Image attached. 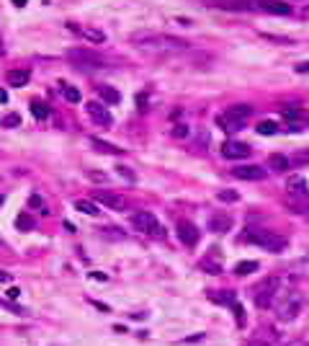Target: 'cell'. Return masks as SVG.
I'll return each mask as SVG.
<instances>
[{"label":"cell","mask_w":309,"mask_h":346,"mask_svg":"<svg viewBox=\"0 0 309 346\" xmlns=\"http://www.w3.org/2000/svg\"><path fill=\"white\" fill-rule=\"evenodd\" d=\"M201 338H204V333H196V336H188L186 341H188V343H193V341H201Z\"/></svg>","instance_id":"cell-39"},{"label":"cell","mask_w":309,"mask_h":346,"mask_svg":"<svg viewBox=\"0 0 309 346\" xmlns=\"http://www.w3.org/2000/svg\"><path fill=\"white\" fill-rule=\"evenodd\" d=\"M93 199L98 202V204H103V207H108V209H126V199L121 197V194H111V191H96L93 194Z\"/></svg>","instance_id":"cell-13"},{"label":"cell","mask_w":309,"mask_h":346,"mask_svg":"<svg viewBox=\"0 0 309 346\" xmlns=\"http://www.w3.org/2000/svg\"><path fill=\"white\" fill-rule=\"evenodd\" d=\"M286 191H289L294 199H306L309 197V189H306L304 176H291L289 181H286Z\"/></svg>","instance_id":"cell-16"},{"label":"cell","mask_w":309,"mask_h":346,"mask_svg":"<svg viewBox=\"0 0 309 346\" xmlns=\"http://www.w3.org/2000/svg\"><path fill=\"white\" fill-rule=\"evenodd\" d=\"M31 80V70H24V68H16L8 73V83L13 85V88H21V85H26Z\"/></svg>","instance_id":"cell-18"},{"label":"cell","mask_w":309,"mask_h":346,"mask_svg":"<svg viewBox=\"0 0 309 346\" xmlns=\"http://www.w3.org/2000/svg\"><path fill=\"white\" fill-rule=\"evenodd\" d=\"M131 225H134V230L144 233V235H163V227L158 222V217H154L152 212H134L131 214Z\"/></svg>","instance_id":"cell-7"},{"label":"cell","mask_w":309,"mask_h":346,"mask_svg":"<svg viewBox=\"0 0 309 346\" xmlns=\"http://www.w3.org/2000/svg\"><path fill=\"white\" fill-rule=\"evenodd\" d=\"M31 114L36 119H47L49 117V106L44 103V101H31Z\"/></svg>","instance_id":"cell-26"},{"label":"cell","mask_w":309,"mask_h":346,"mask_svg":"<svg viewBox=\"0 0 309 346\" xmlns=\"http://www.w3.org/2000/svg\"><path fill=\"white\" fill-rule=\"evenodd\" d=\"M8 279H11V274H8V271H3V269H0V282H8Z\"/></svg>","instance_id":"cell-41"},{"label":"cell","mask_w":309,"mask_h":346,"mask_svg":"<svg viewBox=\"0 0 309 346\" xmlns=\"http://www.w3.org/2000/svg\"><path fill=\"white\" fill-rule=\"evenodd\" d=\"M91 147L98 150V153H103V155H121V153H124L121 147H116V145H111V142H106V140H98V137H91Z\"/></svg>","instance_id":"cell-17"},{"label":"cell","mask_w":309,"mask_h":346,"mask_svg":"<svg viewBox=\"0 0 309 346\" xmlns=\"http://www.w3.org/2000/svg\"><path fill=\"white\" fill-rule=\"evenodd\" d=\"M75 209L83 212V214H91V217L101 214V204H98L96 199H78V202H75Z\"/></svg>","instance_id":"cell-20"},{"label":"cell","mask_w":309,"mask_h":346,"mask_svg":"<svg viewBox=\"0 0 309 346\" xmlns=\"http://www.w3.org/2000/svg\"><path fill=\"white\" fill-rule=\"evenodd\" d=\"M268 165H271V170H286V168L291 165V160L286 158V155H281V153H276V155H271Z\"/></svg>","instance_id":"cell-23"},{"label":"cell","mask_w":309,"mask_h":346,"mask_svg":"<svg viewBox=\"0 0 309 346\" xmlns=\"http://www.w3.org/2000/svg\"><path fill=\"white\" fill-rule=\"evenodd\" d=\"M216 197L222 199V202H237V199H240V194H237L235 189H222V191L216 194Z\"/></svg>","instance_id":"cell-30"},{"label":"cell","mask_w":309,"mask_h":346,"mask_svg":"<svg viewBox=\"0 0 309 346\" xmlns=\"http://www.w3.org/2000/svg\"><path fill=\"white\" fill-rule=\"evenodd\" d=\"M29 204H31V207H41V199H39V197H31Z\"/></svg>","instance_id":"cell-40"},{"label":"cell","mask_w":309,"mask_h":346,"mask_svg":"<svg viewBox=\"0 0 309 346\" xmlns=\"http://www.w3.org/2000/svg\"><path fill=\"white\" fill-rule=\"evenodd\" d=\"M170 135L178 137V140H186V137H188V127H186V124H178V127H173Z\"/></svg>","instance_id":"cell-32"},{"label":"cell","mask_w":309,"mask_h":346,"mask_svg":"<svg viewBox=\"0 0 309 346\" xmlns=\"http://www.w3.org/2000/svg\"><path fill=\"white\" fill-rule=\"evenodd\" d=\"M248 243L260 246V248H266V251H273V253L283 251V246H286L283 238H278L271 230H248Z\"/></svg>","instance_id":"cell-5"},{"label":"cell","mask_w":309,"mask_h":346,"mask_svg":"<svg viewBox=\"0 0 309 346\" xmlns=\"http://www.w3.org/2000/svg\"><path fill=\"white\" fill-rule=\"evenodd\" d=\"M26 3H29V0H13V6H16V8H24Z\"/></svg>","instance_id":"cell-42"},{"label":"cell","mask_w":309,"mask_h":346,"mask_svg":"<svg viewBox=\"0 0 309 346\" xmlns=\"http://www.w3.org/2000/svg\"><path fill=\"white\" fill-rule=\"evenodd\" d=\"M232 176L240 179V181H263V179L268 176V173L263 170L260 165H235Z\"/></svg>","instance_id":"cell-11"},{"label":"cell","mask_w":309,"mask_h":346,"mask_svg":"<svg viewBox=\"0 0 309 346\" xmlns=\"http://www.w3.org/2000/svg\"><path fill=\"white\" fill-rule=\"evenodd\" d=\"M289 346H309V343H306V341H291Z\"/></svg>","instance_id":"cell-45"},{"label":"cell","mask_w":309,"mask_h":346,"mask_svg":"<svg viewBox=\"0 0 309 346\" xmlns=\"http://www.w3.org/2000/svg\"><path fill=\"white\" fill-rule=\"evenodd\" d=\"M91 276H93V279H96V282H106V279H108V276H106V274H103V271H93V274H91Z\"/></svg>","instance_id":"cell-38"},{"label":"cell","mask_w":309,"mask_h":346,"mask_svg":"<svg viewBox=\"0 0 309 346\" xmlns=\"http://www.w3.org/2000/svg\"><path fill=\"white\" fill-rule=\"evenodd\" d=\"M250 11H263L271 16H291L294 8L286 0H250Z\"/></svg>","instance_id":"cell-8"},{"label":"cell","mask_w":309,"mask_h":346,"mask_svg":"<svg viewBox=\"0 0 309 346\" xmlns=\"http://www.w3.org/2000/svg\"><path fill=\"white\" fill-rule=\"evenodd\" d=\"M204 3L219 11H250V0H204Z\"/></svg>","instance_id":"cell-15"},{"label":"cell","mask_w":309,"mask_h":346,"mask_svg":"<svg viewBox=\"0 0 309 346\" xmlns=\"http://www.w3.org/2000/svg\"><path fill=\"white\" fill-rule=\"evenodd\" d=\"M214 302H219V305H224V308H229L232 313H235V320H237V326L242 328V326H245V310H242V305H240V300L232 295V292H216L214 297H211Z\"/></svg>","instance_id":"cell-9"},{"label":"cell","mask_w":309,"mask_h":346,"mask_svg":"<svg viewBox=\"0 0 309 346\" xmlns=\"http://www.w3.org/2000/svg\"><path fill=\"white\" fill-rule=\"evenodd\" d=\"M16 227H18V230H31V227H34V220H31V214H18V220H16Z\"/></svg>","instance_id":"cell-29"},{"label":"cell","mask_w":309,"mask_h":346,"mask_svg":"<svg viewBox=\"0 0 309 346\" xmlns=\"http://www.w3.org/2000/svg\"><path fill=\"white\" fill-rule=\"evenodd\" d=\"M62 88H64V98H67L70 103H80V91L75 88V85H62Z\"/></svg>","instance_id":"cell-28"},{"label":"cell","mask_w":309,"mask_h":346,"mask_svg":"<svg viewBox=\"0 0 309 346\" xmlns=\"http://www.w3.org/2000/svg\"><path fill=\"white\" fill-rule=\"evenodd\" d=\"M98 96H101L106 103H119V101H121V93H119L116 88H111V85H101Z\"/></svg>","instance_id":"cell-22"},{"label":"cell","mask_w":309,"mask_h":346,"mask_svg":"<svg viewBox=\"0 0 309 346\" xmlns=\"http://www.w3.org/2000/svg\"><path fill=\"white\" fill-rule=\"evenodd\" d=\"M70 29H75L78 34H83L88 41H93V44H103V41H106V34L98 31V29H80V26H72V24H70Z\"/></svg>","instance_id":"cell-21"},{"label":"cell","mask_w":309,"mask_h":346,"mask_svg":"<svg viewBox=\"0 0 309 346\" xmlns=\"http://www.w3.org/2000/svg\"><path fill=\"white\" fill-rule=\"evenodd\" d=\"M0 305H6V302H0ZM6 308H8V305H6Z\"/></svg>","instance_id":"cell-46"},{"label":"cell","mask_w":309,"mask_h":346,"mask_svg":"<svg viewBox=\"0 0 309 346\" xmlns=\"http://www.w3.org/2000/svg\"><path fill=\"white\" fill-rule=\"evenodd\" d=\"M296 73H309V62H296Z\"/></svg>","instance_id":"cell-37"},{"label":"cell","mask_w":309,"mask_h":346,"mask_svg":"<svg viewBox=\"0 0 309 346\" xmlns=\"http://www.w3.org/2000/svg\"><path fill=\"white\" fill-rule=\"evenodd\" d=\"M6 124H8V127H18V124H21V117H18V114H8V117H6Z\"/></svg>","instance_id":"cell-36"},{"label":"cell","mask_w":309,"mask_h":346,"mask_svg":"<svg viewBox=\"0 0 309 346\" xmlns=\"http://www.w3.org/2000/svg\"><path fill=\"white\" fill-rule=\"evenodd\" d=\"M258 132H260V135H266V137H271V135L278 132V124H276L273 119H266V122H260V124H258Z\"/></svg>","instance_id":"cell-27"},{"label":"cell","mask_w":309,"mask_h":346,"mask_svg":"<svg viewBox=\"0 0 309 346\" xmlns=\"http://www.w3.org/2000/svg\"><path fill=\"white\" fill-rule=\"evenodd\" d=\"M116 173H121V179H126L129 184H134V181H137V173L131 170V168H126V165H119V168H116Z\"/></svg>","instance_id":"cell-31"},{"label":"cell","mask_w":309,"mask_h":346,"mask_svg":"<svg viewBox=\"0 0 309 346\" xmlns=\"http://www.w3.org/2000/svg\"><path fill=\"white\" fill-rule=\"evenodd\" d=\"M0 204H3V197H0Z\"/></svg>","instance_id":"cell-47"},{"label":"cell","mask_w":309,"mask_h":346,"mask_svg":"<svg viewBox=\"0 0 309 346\" xmlns=\"http://www.w3.org/2000/svg\"><path fill=\"white\" fill-rule=\"evenodd\" d=\"M178 238H181V243H183V246H196L201 235H198V227H196L193 222L181 220V222H178Z\"/></svg>","instance_id":"cell-14"},{"label":"cell","mask_w":309,"mask_h":346,"mask_svg":"<svg viewBox=\"0 0 309 346\" xmlns=\"http://www.w3.org/2000/svg\"><path fill=\"white\" fill-rule=\"evenodd\" d=\"M283 117L289 119V122H299V117H301V109H286V111H283Z\"/></svg>","instance_id":"cell-34"},{"label":"cell","mask_w":309,"mask_h":346,"mask_svg":"<svg viewBox=\"0 0 309 346\" xmlns=\"http://www.w3.org/2000/svg\"><path fill=\"white\" fill-rule=\"evenodd\" d=\"M245 346H268L266 341H250V343H245Z\"/></svg>","instance_id":"cell-43"},{"label":"cell","mask_w":309,"mask_h":346,"mask_svg":"<svg viewBox=\"0 0 309 346\" xmlns=\"http://www.w3.org/2000/svg\"><path fill=\"white\" fill-rule=\"evenodd\" d=\"M253 271H258V261H240V264L235 266V274H237V276H248V274H253Z\"/></svg>","instance_id":"cell-25"},{"label":"cell","mask_w":309,"mask_h":346,"mask_svg":"<svg viewBox=\"0 0 309 346\" xmlns=\"http://www.w3.org/2000/svg\"><path fill=\"white\" fill-rule=\"evenodd\" d=\"M129 44H134L142 52H154V54H173V52H186L191 44L181 36H168V34H152V31H139L129 36Z\"/></svg>","instance_id":"cell-1"},{"label":"cell","mask_w":309,"mask_h":346,"mask_svg":"<svg viewBox=\"0 0 309 346\" xmlns=\"http://www.w3.org/2000/svg\"><path fill=\"white\" fill-rule=\"evenodd\" d=\"M294 165H309V150H304V153L294 158Z\"/></svg>","instance_id":"cell-35"},{"label":"cell","mask_w":309,"mask_h":346,"mask_svg":"<svg viewBox=\"0 0 309 346\" xmlns=\"http://www.w3.org/2000/svg\"><path fill=\"white\" fill-rule=\"evenodd\" d=\"M88 179H91V181H98V184H106V181H108V176H106L103 170H91V173H88Z\"/></svg>","instance_id":"cell-33"},{"label":"cell","mask_w":309,"mask_h":346,"mask_svg":"<svg viewBox=\"0 0 309 346\" xmlns=\"http://www.w3.org/2000/svg\"><path fill=\"white\" fill-rule=\"evenodd\" d=\"M88 117H91L96 124H101V127H111V122H114L111 111H108L103 103H98V101H91V103H88Z\"/></svg>","instance_id":"cell-12"},{"label":"cell","mask_w":309,"mask_h":346,"mask_svg":"<svg viewBox=\"0 0 309 346\" xmlns=\"http://www.w3.org/2000/svg\"><path fill=\"white\" fill-rule=\"evenodd\" d=\"M248 155H250V145L240 142V140H227L222 145V158H227V160H242Z\"/></svg>","instance_id":"cell-10"},{"label":"cell","mask_w":309,"mask_h":346,"mask_svg":"<svg viewBox=\"0 0 309 346\" xmlns=\"http://www.w3.org/2000/svg\"><path fill=\"white\" fill-rule=\"evenodd\" d=\"M6 101H8V93H6L3 88H0V103H6Z\"/></svg>","instance_id":"cell-44"},{"label":"cell","mask_w":309,"mask_h":346,"mask_svg":"<svg viewBox=\"0 0 309 346\" xmlns=\"http://www.w3.org/2000/svg\"><path fill=\"white\" fill-rule=\"evenodd\" d=\"M67 57H70V62H75V65H78V68H80L83 73L93 70L96 65H106V60H103L98 52H93V49H70V52H67Z\"/></svg>","instance_id":"cell-6"},{"label":"cell","mask_w":309,"mask_h":346,"mask_svg":"<svg viewBox=\"0 0 309 346\" xmlns=\"http://www.w3.org/2000/svg\"><path fill=\"white\" fill-rule=\"evenodd\" d=\"M273 305H276V313L281 320H294L299 315V310L304 308V297L301 292H286V295H276L273 300Z\"/></svg>","instance_id":"cell-3"},{"label":"cell","mask_w":309,"mask_h":346,"mask_svg":"<svg viewBox=\"0 0 309 346\" xmlns=\"http://www.w3.org/2000/svg\"><path fill=\"white\" fill-rule=\"evenodd\" d=\"M278 287H281V276L278 274H271L266 279H260L258 287H255V297H253L255 300V308H260V310L271 308L276 295H278Z\"/></svg>","instance_id":"cell-2"},{"label":"cell","mask_w":309,"mask_h":346,"mask_svg":"<svg viewBox=\"0 0 309 346\" xmlns=\"http://www.w3.org/2000/svg\"><path fill=\"white\" fill-rule=\"evenodd\" d=\"M209 230L211 233H229L232 230V220L227 217V214H216V217L209 220Z\"/></svg>","instance_id":"cell-19"},{"label":"cell","mask_w":309,"mask_h":346,"mask_svg":"<svg viewBox=\"0 0 309 346\" xmlns=\"http://www.w3.org/2000/svg\"><path fill=\"white\" fill-rule=\"evenodd\" d=\"M206 147H209V132H206V129H198L193 150H196V153H206Z\"/></svg>","instance_id":"cell-24"},{"label":"cell","mask_w":309,"mask_h":346,"mask_svg":"<svg viewBox=\"0 0 309 346\" xmlns=\"http://www.w3.org/2000/svg\"><path fill=\"white\" fill-rule=\"evenodd\" d=\"M250 114H253V109H250L248 103H237V106H229V109L216 119V124L224 127L227 132H235V129H240L242 124L250 119Z\"/></svg>","instance_id":"cell-4"}]
</instances>
